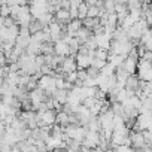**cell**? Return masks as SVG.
<instances>
[{
    "instance_id": "obj_3",
    "label": "cell",
    "mask_w": 152,
    "mask_h": 152,
    "mask_svg": "<svg viewBox=\"0 0 152 152\" xmlns=\"http://www.w3.org/2000/svg\"><path fill=\"white\" fill-rule=\"evenodd\" d=\"M96 37V45H97V49H103V51H109V46H110V40L112 37L106 33L103 34H99V36H94Z\"/></svg>"
},
{
    "instance_id": "obj_2",
    "label": "cell",
    "mask_w": 152,
    "mask_h": 152,
    "mask_svg": "<svg viewBox=\"0 0 152 152\" xmlns=\"http://www.w3.org/2000/svg\"><path fill=\"white\" fill-rule=\"evenodd\" d=\"M75 61H76V69L78 70H87L91 66V58L87 54H76Z\"/></svg>"
},
{
    "instance_id": "obj_6",
    "label": "cell",
    "mask_w": 152,
    "mask_h": 152,
    "mask_svg": "<svg viewBox=\"0 0 152 152\" xmlns=\"http://www.w3.org/2000/svg\"><path fill=\"white\" fill-rule=\"evenodd\" d=\"M139 85H140V81H139V78L136 76V73L134 75H130L128 78H127V81H125V88L127 90H131L134 93L139 90Z\"/></svg>"
},
{
    "instance_id": "obj_1",
    "label": "cell",
    "mask_w": 152,
    "mask_h": 152,
    "mask_svg": "<svg viewBox=\"0 0 152 152\" xmlns=\"http://www.w3.org/2000/svg\"><path fill=\"white\" fill-rule=\"evenodd\" d=\"M60 70H61V73H64V75L72 73V72H76L78 69H76V61H75V58H73V57H64V60H63V63H61V66H60Z\"/></svg>"
},
{
    "instance_id": "obj_14",
    "label": "cell",
    "mask_w": 152,
    "mask_h": 152,
    "mask_svg": "<svg viewBox=\"0 0 152 152\" xmlns=\"http://www.w3.org/2000/svg\"><path fill=\"white\" fill-rule=\"evenodd\" d=\"M103 9L107 14H112L115 11V2H112V0H106V2H103Z\"/></svg>"
},
{
    "instance_id": "obj_16",
    "label": "cell",
    "mask_w": 152,
    "mask_h": 152,
    "mask_svg": "<svg viewBox=\"0 0 152 152\" xmlns=\"http://www.w3.org/2000/svg\"><path fill=\"white\" fill-rule=\"evenodd\" d=\"M82 87H84V88H94V87H96V81L91 79V78H87V79L82 82Z\"/></svg>"
},
{
    "instance_id": "obj_5",
    "label": "cell",
    "mask_w": 152,
    "mask_h": 152,
    "mask_svg": "<svg viewBox=\"0 0 152 152\" xmlns=\"http://www.w3.org/2000/svg\"><path fill=\"white\" fill-rule=\"evenodd\" d=\"M54 55H60V57H69L70 55V51H69V46L63 42V40H58L57 43H54Z\"/></svg>"
},
{
    "instance_id": "obj_4",
    "label": "cell",
    "mask_w": 152,
    "mask_h": 152,
    "mask_svg": "<svg viewBox=\"0 0 152 152\" xmlns=\"http://www.w3.org/2000/svg\"><path fill=\"white\" fill-rule=\"evenodd\" d=\"M136 64H137V60H133V58H128V57H125V60L122 61V64L119 66L125 73H128V75H134L136 73Z\"/></svg>"
},
{
    "instance_id": "obj_21",
    "label": "cell",
    "mask_w": 152,
    "mask_h": 152,
    "mask_svg": "<svg viewBox=\"0 0 152 152\" xmlns=\"http://www.w3.org/2000/svg\"><path fill=\"white\" fill-rule=\"evenodd\" d=\"M3 26H5V18L0 17V28H3Z\"/></svg>"
},
{
    "instance_id": "obj_15",
    "label": "cell",
    "mask_w": 152,
    "mask_h": 152,
    "mask_svg": "<svg viewBox=\"0 0 152 152\" xmlns=\"http://www.w3.org/2000/svg\"><path fill=\"white\" fill-rule=\"evenodd\" d=\"M104 64H106V61H102V60H97V58H93V60H91V67H94V69L99 70V72L104 67Z\"/></svg>"
},
{
    "instance_id": "obj_20",
    "label": "cell",
    "mask_w": 152,
    "mask_h": 152,
    "mask_svg": "<svg viewBox=\"0 0 152 152\" xmlns=\"http://www.w3.org/2000/svg\"><path fill=\"white\" fill-rule=\"evenodd\" d=\"M81 3H82L81 0H76V2H75V0H70V9H75V11H76V9L79 8ZM70 9H69V11H70Z\"/></svg>"
},
{
    "instance_id": "obj_17",
    "label": "cell",
    "mask_w": 152,
    "mask_h": 152,
    "mask_svg": "<svg viewBox=\"0 0 152 152\" xmlns=\"http://www.w3.org/2000/svg\"><path fill=\"white\" fill-rule=\"evenodd\" d=\"M76 78H78L81 82H84L88 76H87V72L85 70H76Z\"/></svg>"
},
{
    "instance_id": "obj_8",
    "label": "cell",
    "mask_w": 152,
    "mask_h": 152,
    "mask_svg": "<svg viewBox=\"0 0 152 152\" xmlns=\"http://www.w3.org/2000/svg\"><path fill=\"white\" fill-rule=\"evenodd\" d=\"M40 54L42 55H52L54 54V43H51V42L40 43Z\"/></svg>"
},
{
    "instance_id": "obj_13",
    "label": "cell",
    "mask_w": 152,
    "mask_h": 152,
    "mask_svg": "<svg viewBox=\"0 0 152 152\" xmlns=\"http://www.w3.org/2000/svg\"><path fill=\"white\" fill-rule=\"evenodd\" d=\"M107 55H109V51H103V49H96L94 52V58L102 60V61H107Z\"/></svg>"
},
{
    "instance_id": "obj_11",
    "label": "cell",
    "mask_w": 152,
    "mask_h": 152,
    "mask_svg": "<svg viewBox=\"0 0 152 152\" xmlns=\"http://www.w3.org/2000/svg\"><path fill=\"white\" fill-rule=\"evenodd\" d=\"M125 8L127 11H134V9H140L142 8V2H137V0H130V2H125Z\"/></svg>"
},
{
    "instance_id": "obj_12",
    "label": "cell",
    "mask_w": 152,
    "mask_h": 152,
    "mask_svg": "<svg viewBox=\"0 0 152 152\" xmlns=\"http://www.w3.org/2000/svg\"><path fill=\"white\" fill-rule=\"evenodd\" d=\"M106 26H110V27H118V18H116V14L112 12V14H107V20H106Z\"/></svg>"
},
{
    "instance_id": "obj_10",
    "label": "cell",
    "mask_w": 152,
    "mask_h": 152,
    "mask_svg": "<svg viewBox=\"0 0 152 152\" xmlns=\"http://www.w3.org/2000/svg\"><path fill=\"white\" fill-rule=\"evenodd\" d=\"M76 11H78V20H85L87 18V11H88V8H87V5L82 2L81 5H79V8L78 9H76Z\"/></svg>"
},
{
    "instance_id": "obj_7",
    "label": "cell",
    "mask_w": 152,
    "mask_h": 152,
    "mask_svg": "<svg viewBox=\"0 0 152 152\" xmlns=\"http://www.w3.org/2000/svg\"><path fill=\"white\" fill-rule=\"evenodd\" d=\"M55 124L60 127H67L69 125V115H66L64 112L55 113Z\"/></svg>"
},
{
    "instance_id": "obj_18",
    "label": "cell",
    "mask_w": 152,
    "mask_h": 152,
    "mask_svg": "<svg viewBox=\"0 0 152 152\" xmlns=\"http://www.w3.org/2000/svg\"><path fill=\"white\" fill-rule=\"evenodd\" d=\"M9 14H11V12H9V8L3 3V6L0 8V17H2V18H6V17H9Z\"/></svg>"
},
{
    "instance_id": "obj_19",
    "label": "cell",
    "mask_w": 152,
    "mask_h": 152,
    "mask_svg": "<svg viewBox=\"0 0 152 152\" xmlns=\"http://www.w3.org/2000/svg\"><path fill=\"white\" fill-rule=\"evenodd\" d=\"M60 9L69 11L70 9V0H63V2H60Z\"/></svg>"
},
{
    "instance_id": "obj_9",
    "label": "cell",
    "mask_w": 152,
    "mask_h": 152,
    "mask_svg": "<svg viewBox=\"0 0 152 152\" xmlns=\"http://www.w3.org/2000/svg\"><path fill=\"white\" fill-rule=\"evenodd\" d=\"M100 75H102V76H104V78H109V76L115 75V67H113L110 63H106V64H104V67L100 70Z\"/></svg>"
}]
</instances>
